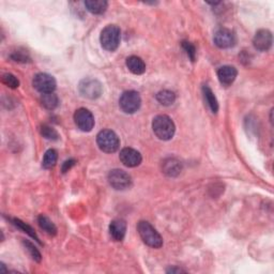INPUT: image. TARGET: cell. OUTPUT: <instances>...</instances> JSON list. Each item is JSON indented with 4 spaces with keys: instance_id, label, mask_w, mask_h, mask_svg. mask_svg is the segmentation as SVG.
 <instances>
[{
    "instance_id": "obj_1",
    "label": "cell",
    "mask_w": 274,
    "mask_h": 274,
    "mask_svg": "<svg viewBox=\"0 0 274 274\" xmlns=\"http://www.w3.org/2000/svg\"><path fill=\"white\" fill-rule=\"evenodd\" d=\"M152 129L157 138L162 140L172 139L176 131L174 121L166 115H158L153 119Z\"/></svg>"
},
{
    "instance_id": "obj_2",
    "label": "cell",
    "mask_w": 274,
    "mask_h": 274,
    "mask_svg": "<svg viewBox=\"0 0 274 274\" xmlns=\"http://www.w3.org/2000/svg\"><path fill=\"white\" fill-rule=\"evenodd\" d=\"M137 230L142 241L150 248L160 249L163 245V239L161 235L157 232V229L153 227L150 223L141 221L137 225Z\"/></svg>"
},
{
    "instance_id": "obj_3",
    "label": "cell",
    "mask_w": 274,
    "mask_h": 274,
    "mask_svg": "<svg viewBox=\"0 0 274 274\" xmlns=\"http://www.w3.org/2000/svg\"><path fill=\"white\" fill-rule=\"evenodd\" d=\"M120 39H121V31L116 25H108L101 32V45L108 52L116 51L120 44Z\"/></svg>"
},
{
    "instance_id": "obj_4",
    "label": "cell",
    "mask_w": 274,
    "mask_h": 274,
    "mask_svg": "<svg viewBox=\"0 0 274 274\" xmlns=\"http://www.w3.org/2000/svg\"><path fill=\"white\" fill-rule=\"evenodd\" d=\"M97 142L98 148L105 153L116 152L120 147L119 137L111 130L101 131L97 136Z\"/></svg>"
},
{
    "instance_id": "obj_5",
    "label": "cell",
    "mask_w": 274,
    "mask_h": 274,
    "mask_svg": "<svg viewBox=\"0 0 274 274\" xmlns=\"http://www.w3.org/2000/svg\"><path fill=\"white\" fill-rule=\"evenodd\" d=\"M140 104H141V98L139 93L134 90L123 92L119 100L120 108H121L122 112H124L125 114L136 113L139 109Z\"/></svg>"
},
{
    "instance_id": "obj_6",
    "label": "cell",
    "mask_w": 274,
    "mask_h": 274,
    "mask_svg": "<svg viewBox=\"0 0 274 274\" xmlns=\"http://www.w3.org/2000/svg\"><path fill=\"white\" fill-rule=\"evenodd\" d=\"M78 90L80 95L84 98L95 100V98L101 97L103 92V87L100 81L97 79L85 78L79 83Z\"/></svg>"
},
{
    "instance_id": "obj_7",
    "label": "cell",
    "mask_w": 274,
    "mask_h": 274,
    "mask_svg": "<svg viewBox=\"0 0 274 274\" xmlns=\"http://www.w3.org/2000/svg\"><path fill=\"white\" fill-rule=\"evenodd\" d=\"M108 182L115 190H125L132 184V179L122 169H113L108 174Z\"/></svg>"
},
{
    "instance_id": "obj_8",
    "label": "cell",
    "mask_w": 274,
    "mask_h": 274,
    "mask_svg": "<svg viewBox=\"0 0 274 274\" xmlns=\"http://www.w3.org/2000/svg\"><path fill=\"white\" fill-rule=\"evenodd\" d=\"M74 121L78 128L83 132H90L95 127V117L91 112L86 108H79L75 112Z\"/></svg>"
},
{
    "instance_id": "obj_9",
    "label": "cell",
    "mask_w": 274,
    "mask_h": 274,
    "mask_svg": "<svg viewBox=\"0 0 274 274\" xmlns=\"http://www.w3.org/2000/svg\"><path fill=\"white\" fill-rule=\"evenodd\" d=\"M32 84H34L35 88L39 92H41L42 95L54 92V90L56 89V80H55L52 75L46 73L37 74Z\"/></svg>"
},
{
    "instance_id": "obj_10",
    "label": "cell",
    "mask_w": 274,
    "mask_h": 274,
    "mask_svg": "<svg viewBox=\"0 0 274 274\" xmlns=\"http://www.w3.org/2000/svg\"><path fill=\"white\" fill-rule=\"evenodd\" d=\"M273 37L271 31L268 29H260L256 32L253 39L254 47L259 52H267L269 51L272 46Z\"/></svg>"
},
{
    "instance_id": "obj_11",
    "label": "cell",
    "mask_w": 274,
    "mask_h": 274,
    "mask_svg": "<svg viewBox=\"0 0 274 274\" xmlns=\"http://www.w3.org/2000/svg\"><path fill=\"white\" fill-rule=\"evenodd\" d=\"M215 45L220 48H230L235 44V36L227 28L218 29L213 37Z\"/></svg>"
},
{
    "instance_id": "obj_12",
    "label": "cell",
    "mask_w": 274,
    "mask_h": 274,
    "mask_svg": "<svg viewBox=\"0 0 274 274\" xmlns=\"http://www.w3.org/2000/svg\"><path fill=\"white\" fill-rule=\"evenodd\" d=\"M119 157L123 165L127 167L138 166L142 160L140 153L135 149H132V148H123V149L120 151Z\"/></svg>"
},
{
    "instance_id": "obj_13",
    "label": "cell",
    "mask_w": 274,
    "mask_h": 274,
    "mask_svg": "<svg viewBox=\"0 0 274 274\" xmlns=\"http://www.w3.org/2000/svg\"><path fill=\"white\" fill-rule=\"evenodd\" d=\"M238 71L234 67L230 65H224V67L220 68L217 71V78L220 83L224 86H229L232 85L235 79L237 78Z\"/></svg>"
},
{
    "instance_id": "obj_14",
    "label": "cell",
    "mask_w": 274,
    "mask_h": 274,
    "mask_svg": "<svg viewBox=\"0 0 274 274\" xmlns=\"http://www.w3.org/2000/svg\"><path fill=\"white\" fill-rule=\"evenodd\" d=\"M162 171L168 177H177L182 171V163L176 157H168L162 164Z\"/></svg>"
},
{
    "instance_id": "obj_15",
    "label": "cell",
    "mask_w": 274,
    "mask_h": 274,
    "mask_svg": "<svg viewBox=\"0 0 274 274\" xmlns=\"http://www.w3.org/2000/svg\"><path fill=\"white\" fill-rule=\"evenodd\" d=\"M127 233V223L123 220H115L109 225V234L115 241H122Z\"/></svg>"
},
{
    "instance_id": "obj_16",
    "label": "cell",
    "mask_w": 274,
    "mask_h": 274,
    "mask_svg": "<svg viewBox=\"0 0 274 274\" xmlns=\"http://www.w3.org/2000/svg\"><path fill=\"white\" fill-rule=\"evenodd\" d=\"M127 67L135 75L144 74L146 71V64L144 60L137 56H130L127 59Z\"/></svg>"
},
{
    "instance_id": "obj_17",
    "label": "cell",
    "mask_w": 274,
    "mask_h": 274,
    "mask_svg": "<svg viewBox=\"0 0 274 274\" xmlns=\"http://www.w3.org/2000/svg\"><path fill=\"white\" fill-rule=\"evenodd\" d=\"M107 1L105 0H86L85 7L90 13L100 15L105 12L107 9Z\"/></svg>"
},
{
    "instance_id": "obj_18",
    "label": "cell",
    "mask_w": 274,
    "mask_h": 274,
    "mask_svg": "<svg viewBox=\"0 0 274 274\" xmlns=\"http://www.w3.org/2000/svg\"><path fill=\"white\" fill-rule=\"evenodd\" d=\"M202 92H204L205 100L208 103V105H209L211 112L213 114H216L218 111V103H217L215 93H213V91L208 86L202 87Z\"/></svg>"
},
{
    "instance_id": "obj_19",
    "label": "cell",
    "mask_w": 274,
    "mask_h": 274,
    "mask_svg": "<svg viewBox=\"0 0 274 274\" xmlns=\"http://www.w3.org/2000/svg\"><path fill=\"white\" fill-rule=\"evenodd\" d=\"M38 223H39V226L49 235H55L57 234V227L55 226V224L47 216L43 215H40L38 217Z\"/></svg>"
},
{
    "instance_id": "obj_20",
    "label": "cell",
    "mask_w": 274,
    "mask_h": 274,
    "mask_svg": "<svg viewBox=\"0 0 274 274\" xmlns=\"http://www.w3.org/2000/svg\"><path fill=\"white\" fill-rule=\"evenodd\" d=\"M157 100L164 106H169L176 101V95L171 90H162L157 95Z\"/></svg>"
},
{
    "instance_id": "obj_21",
    "label": "cell",
    "mask_w": 274,
    "mask_h": 274,
    "mask_svg": "<svg viewBox=\"0 0 274 274\" xmlns=\"http://www.w3.org/2000/svg\"><path fill=\"white\" fill-rule=\"evenodd\" d=\"M41 103L46 109L53 111V109L57 107L59 100H58V97L55 95L54 92L44 93V95H42V97H41Z\"/></svg>"
},
{
    "instance_id": "obj_22",
    "label": "cell",
    "mask_w": 274,
    "mask_h": 274,
    "mask_svg": "<svg viewBox=\"0 0 274 274\" xmlns=\"http://www.w3.org/2000/svg\"><path fill=\"white\" fill-rule=\"evenodd\" d=\"M57 160H58L57 151L54 150V149H49L45 152L44 157H43L42 166L44 167L45 169H51V168L55 167V165H56Z\"/></svg>"
},
{
    "instance_id": "obj_23",
    "label": "cell",
    "mask_w": 274,
    "mask_h": 274,
    "mask_svg": "<svg viewBox=\"0 0 274 274\" xmlns=\"http://www.w3.org/2000/svg\"><path fill=\"white\" fill-rule=\"evenodd\" d=\"M40 132H41V135L48 140H57L59 138V134L57 131L54 128L49 127V125H46V124L42 125L40 129Z\"/></svg>"
},
{
    "instance_id": "obj_24",
    "label": "cell",
    "mask_w": 274,
    "mask_h": 274,
    "mask_svg": "<svg viewBox=\"0 0 274 274\" xmlns=\"http://www.w3.org/2000/svg\"><path fill=\"white\" fill-rule=\"evenodd\" d=\"M12 222H13V224L14 225L16 226V227H19L20 229H21L23 230L24 233H27L28 234L30 237H32V238H35L38 242H40L39 241V238H38V235H37V234L35 233V230L32 229L29 225H27L26 223H24V222H21L20 220H19V218H13L12 220Z\"/></svg>"
},
{
    "instance_id": "obj_25",
    "label": "cell",
    "mask_w": 274,
    "mask_h": 274,
    "mask_svg": "<svg viewBox=\"0 0 274 274\" xmlns=\"http://www.w3.org/2000/svg\"><path fill=\"white\" fill-rule=\"evenodd\" d=\"M1 79H2V83L5 86H8L12 89L18 88V87L20 86V80L18 79V78H15V76L13 74H11V73L3 74Z\"/></svg>"
},
{
    "instance_id": "obj_26",
    "label": "cell",
    "mask_w": 274,
    "mask_h": 274,
    "mask_svg": "<svg viewBox=\"0 0 274 274\" xmlns=\"http://www.w3.org/2000/svg\"><path fill=\"white\" fill-rule=\"evenodd\" d=\"M23 243H24V245H25L26 250L29 252V254L31 255L32 258H34L36 261L40 262V261H41V254H40V252L37 250L36 246H35L34 244H32V243H30L29 241H26V240L23 241Z\"/></svg>"
},
{
    "instance_id": "obj_27",
    "label": "cell",
    "mask_w": 274,
    "mask_h": 274,
    "mask_svg": "<svg viewBox=\"0 0 274 274\" xmlns=\"http://www.w3.org/2000/svg\"><path fill=\"white\" fill-rule=\"evenodd\" d=\"M182 47L184 48V51L186 52V54H188L189 58L194 62L195 59H196V48H195V46L188 41H183L182 42Z\"/></svg>"
},
{
    "instance_id": "obj_28",
    "label": "cell",
    "mask_w": 274,
    "mask_h": 274,
    "mask_svg": "<svg viewBox=\"0 0 274 274\" xmlns=\"http://www.w3.org/2000/svg\"><path fill=\"white\" fill-rule=\"evenodd\" d=\"M11 57H12V59L15 60V61H19V62H27L30 59L28 54L24 52H15L14 54H12V56Z\"/></svg>"
},
{
    "instance_id": "obj_29",
    "label": "cell",
    "mask_w": 274,
    "mask_h": 274,
    "mask_svg": "<svg viewBox=\"0 0 274 274\" xmlns=\"http://www.w3.org/2000/svg\"><path fill=\"white\" fill-rule=\"evenodd\" d=\"M76 164V161L75 160H68V161H65L63 163V165H62V173L65 174L67 172H69L71 168H72L74 165Z\"/></svg>"
},
{
    "instance_id": "obj_30",
    "label": "cell",
    "mask_w": 274,
    "mask_h": 274,
    "mask_svg": "<svg viewBox=\"0 0 274 274\" xmlns=\"http://www.w3.org/2000/svg\"><path fill=\"white\" fill-rule=\"evenodd\" d=\"M180 272H185L182 269H179V268H171V269L167 270V273H180Z\"/></svg>"
}]
</instances>
